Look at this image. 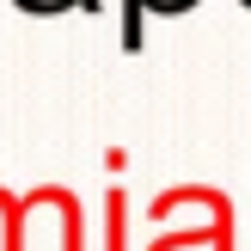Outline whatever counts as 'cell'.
Instances as JSON below:
<instances>
[{"label": "cell", "mask_w": 251, "mask_h": 251, "mask_svg": "<svg viewBox=\"0 0 251 251\" xmlns=\"http://www.w3.org/2000/svg\"><path fill=\"white\" fill-rule=\"evenodd\" d=\"M239 6H251V0H239Z\"/></svg>", "instance_id": "obj_3"}, {"label": "cell", "mask_w": 251, "mask_h": 251, "mask_svg": "<svg viewBox=\"0 0 251 251\" xmlns=\"http://www.w3.org/2000/svg\"><path fill=\"white\" fill-rule=\"evenodd\" d=\"M190 6H202V0H123V49H141V19L147 12H190Z\"/></svg>", "instance_id": "obj_1"}, {"label": "cell", "mask_w": 251, "mask_h": 251, "mask_svg": "<svg viewBox=\"0 0 251 251\" xmlns=\"http://www.w3.org/2000/svg\"><path fill=\"white\" fill-rule=\"evenodd\" d=\"M19 6L25 12H68V6H86V12H92L98 0H19Z\"/></svg>", "instance_id": "obj_2"}]
</instances>
